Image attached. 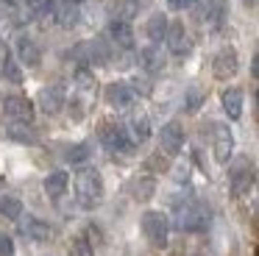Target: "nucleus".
Returning <instances> with one entry per match:
<instances>
[{
  "instance_id": "5",
  "label": "nucleus",
  "mask_w": 259,
  "mask_h": 256,
  "mask_svg": "<svg viewBox=\"0 0 259 256\" xmlns=\"http://www.w3.org/2000/svg\"><path fill=\"white\" fill-rule=\"evenodd\" d=\"M253 178H256V167L248 156H240L234 164L229 167V181H231V192L242 195L253 187Z\"/></svg>"
},
{
  "instance_id": "19",
  "label": "nucleus",
  "mask_w": 259,
  "mask_h": 256,
  "mask_svg": "<svg viewBox=\"0 0 259 256\" xmlns=\"http://www.w3.org/2000/svg\"><path fill=\"white\" fill-rule=\"evenodd\" d=\"M167 17L162 14V11H156V14H151L148 17V25H145V33H148V39H151L153 45H159L164 36H167Z\"/></svg>"
},
{
  "instance_id": "13",
  "label": "nucleus",
  "mask_w": 259,
  "mask_h": 256,
  "mask_svg": "<svg viewBox=\"0 0 259 256\" xmlns=\"http://www.w3.org/2000/svg\"><path fill=\"white\" fill-rule=\"evenodd\" d=\"M64 106V89L56 87V83H51V87L39 89V109L45 111V114H59Z\"/></svg>"
},
{
  "instance_id": "18",
  "label": "nucleus",
  "mask_w": 259,
  "mask_h": 256,
  "mask_svg": "<svg viewBox=\"0 0 259 256\" xmlns=\"http://www.w3.org/2000/svg\"><path fill=\"white\" fill-rule=\"evenodd\" d=\"M140 64L145 67V72H162L164 70V53L156 45H148L140 50Z\"/></svg>"
},
{
  "instance_id": "27",
  "label": "nucleus",
  "mask_w": 259,
  "mask_h": 256,
  "mask_svg": "<svg viewBox=\"0 0 259 256\" xmlns=\"http://www.w3.org/2000/svg\"><path fill=\"white\" fill-rule=\"evenodd\" d=\"M209 20L214 22V28L223 25V20H226V0H214L212 9H209Z\"/></svg>"
},
{
  "instance_id": "22",
  "label": "nucleus",
  "mask_w": 259,
  "mask_h": 256,
  "mask_svg": "<svg viewBox=\"0 0 259 256\" xmlns=\"http://www.w3.org/2000/svg\"><path fill=\"white\" fill-rule=\"evenodd\" d=\"M6 137L12 139V142H20V145H34V131H31V125H25V122H9L6 125Z\"/></svg>"
},
{
  "instance_id": "11",
  "label": "nucleus",
  "mask_w": 259,
  "mask_h": 256,
  "mask_svg": "<svg viewBox=\"0 0 259 256\" xmlns=\"http://www.w3.org/2000/svg\"><path fill=\"white\" fill-rule=\"evenodd\" d=\"M14 50H17V61L25 64V67H36L42 61V50H39V45H36L31 36H17Z\"/></svg>"
},
{
  "instance_id": "28",
  "label": "nucleus",
  "mask_w": 259,
  "mask_h": 256,
  "mask_svg": "<svg viewBox=\"0 0 259 256\" xmlns=\"http://www.w3.org/2000/svg\"><path fill=\"white\" fill-rule=\"evenodd\" d=\"M70 253L73 256H92V248H90V242H87V234L84 237H75L73 242H70Z\"/></svg>"
},
{
  "instance_id": "1",
  "label": "nucleus",
  "mask_w": 259,
  "mask_h": 256,
  "mask_svg": "<svg viewBox=\"0 0 259 256\" xmlns=\"http://www.w3.org/2000/svg\"><path fill=\"white\" fill-rule=\"evenodd\" d=\"M173 220H176V228H181V231H206L209 209L201 203V200H195V198L176 200Z\"/></svg>"
},
{
  "instance_id": "33",
  "label": "nucleus",
  "mask_w": 259,
  "mask_h": 256,
  "mask_svg": "<svg viewBox=\"0 0 259 256\" xmlns=\"http://www.w3.org/2000/svg\"><path fill=\"white\" fill-rule=\"evenodd\" d=\"M6 56H9V53H6V48L0 45V70H3V61H6Z\"/></svg>"
},
{
  "instance_id": "32",
  "label": "nucleus",
  "mask_w": 259,
  "mask_h": 256,
  "mask_svg": "<svg viewBox=\"0 0 259 256\" xmlns=\"http://www.w3.org/2000/svg\"><path fill=\"white\" fill-rule=\"evenodd\" d=\"M251 75H253V78H259V53L253 56V61H251Z\"/></svg>"
},
{
  "instance_id": "8",
  "label": "nucleus",
  "mask_w": 259,
  "mask_h": 256,
  "mask_svg": "<svg viewBox=\"0 0 259 256\" xmlns=\"http://www.w3.org/2000/svg\"><path fill=\"white\" fill-rule=\"evenodd\" d=\"M212 72H214V78H220V81H226V78L234 75V72H237V53H234V48H220L218 53H214Z\"/></svg>"
},
{
  "instance_id": "2",
  "label": "nucleus",
  "mask_w": 259,
  "mask_h": 256,
  "mask_svg": "<svg viewBox=\"0 0 259 256\" xmlns=\"http://www.w3.org/2000/svg\"><path fill=\"white\" fill-rule=\"evenodd\" d=\"M103 198V178L95 167H81L75 173V200L84 209H95Z\"/></svg>"
},
{
  "instance_id": "16",
  "label": "nucleus",
  "mask_w": 259,
  "mask_h": 256,
  "mask_svg": "<svg viewBox=\"0 0 259 256\" xmlns=\"http://www.w3.org/2000/svg\"><path fill=\"white\" fill-rule=\"evenodd\" d=\"M167 45H170V50H173L176 56H184L187 50H190V39H187V31H184V25L181 22H173V25H167Z\"/></svg>"
},
{
  "instance_id": "31",
  "label": "nucleus",
  "mask_w": 259,
  "mask_h": 256,
  "mask_svg": "<svg viewBox=\"0 0 259 256\" xmlns=\"http://www.w3.org/2000/svg\"><path fill=\"white\" fill-rule=\"evenodd\" d=\"M164 3H167V9H173V11H184V9L192 6V0H164Z\"/></svg>"
},
{
  "instance_id": "9",
  "label": "nucleus",
  "mask_w": 259,
  "mask_h": 256,
  "mask_svg": "<svg viewBox=\"0 0 259 256\" xmlns=\"http://www.w3.org/2000/svg\"><path fill=\"white\" fill-rule=\"evenodd\" d=\"M51 14H53V20H56L62 28H73L75 22H78L81 9H78L75 0H53V3H51Z\"/></svg>"
},
{
  "instance_id": "23",
  "label": "nucleus",
  "mask_w": 259,
  "mask_h": 256,
  "mask_svg": "<svg viewBox=\"0 0 259 256\" xmlns=\"http://www.w3.org/2000/svg\"><path fill=\"white\" fill-rule=\"evenodd\" d=\"M153 189H156V181L151 176H140L131 181V198L134 200H151Z\"/></svg>"
},
{
  "instance_id": "29",
  "label": "nucleus",
  "mask_w": 259,
  "mask_h": 256,
  "mask_svg": "<svg viewBox=\"0 0 259 256\" xmlns=\"http://www.w3.org/2000/svg\"><path fill=\"white\" fill-rule=\"evenodd\" d=\"M201 103H203V92L198 87H190V89H187V103H184L187 111H195Z\"/></svg>"
},
{
  "instance_id": "20",
  "label": "nucleus",
  "mask_w": 259,
  "mask_h": 256,
  "mask_svg": "<svg viewBox=\"0 0 259 256\" xmlns=\"http://www.w3.org/2000/svg\"><path fill=\"white\" fill-rule=\"evenodd\" d=\"M67 187H70V176L64 170H56L45 178V192H48V198H53V200L62 198V195L67 192Z\"/></svg>"
},
{
  "instance_id": "7",
  "label": "nucleus",
  "mask_w": 259,
  "mask_h": 256,
  "mask_svg": "<svg viewBox=\"0 0 259 256\" xmlns=\"http://www.w3.org/2000/svg\"><path fill=\"white\" fill-rule=\"evenodd\" d=\"M159 145H162L164 153L176 156L181 148H184V128H181L179 122H167V125H162V131H159Z\"/></svg>"
},
{
  "instance_id": "17",
  "label": "nucleus",
  "mask_w": 259,
  "mask_h": 256,
  "mask_svg": "<svg viewBox=\"0 0 259 256\" xmlns=\"http://www.w3.org/2000/svg\"><path fill=\"white\" fill-rule=\"evenodd\" d=\"M220 100H223V109H226V114H229V120H240L242 117V89L229 87L220 95Z\"/></svg>"
},
{
  "instance_id": "35",
  "label": "nucleus",
  "mask_w": 259,
  "mask_h": 256,
  "mask_svg": "<svg viewBox=\"0 0 259 256\" xmlns=\"http://www.w3.org/2000/svg\"><path fill=\"white\" fill-rule=\"evenodd\" d=\"M245 3H248V6H256V3H259V0H245Z\"/></svg>"
},
{
  "instance_id": "26",
  "label": "nucleus",
  "mask_w": 259,
  "mask_h": 256,
  "mask_svg": "<svg viewBox=\"0 0 259 256\" xmlns=\"http://www.w3.org/2000/svg\"><path fill=\"white\" fill-rule=\"evenodd\" d=\"M87 159H90V145H87V142L67 148V161H70V164H81V161H87Z\"/></svg>"
},
{
  "instance_id": "14",
  "label": "nucleus",
  "mask_w": 259,
  "mask_h": 256,
  "mask_svg": "<svg viewBox=\"0 0 259 256\" xmlns=\"http://www.w3.org/2000/svg\"><path fill=\"white\" fill-rule=\"evenodd\" d=\"M231 150H234V137H231L229 125H214V159L229 161Z\"/></svg>"
},
{
  "instance_id": "15",
  "label": "nucleus",
  "mask_w": 259,
  "mask_h": 256,
  "mask_svg": "<svg viewBox=\"0 0 259 256\" xmlns=\"http://www.w3.org/2000/svg\"><path fill=\"white\" fill-rule=\"evenodd\" d=\"M109 39L117 48H134V31L128 20H112L109 22Z\"/></svg>"
},
{
  "instance_id": "34",
  "label": "nucleus",
  "mask_w": 259,
  "mask_h": 256,
  "mask_svg": "<svg viewBox=\"0 0 259 256\" xmlns=\"http://www.w3.org/2000/svg\"><path fill=\"white\" fill-rule=\"evenodd\" d=\"M3 3H9V6H20L23 0H3Z\"/></svg>"
},
{
  "instance_id": "24",
  "label": "nucleus",
  "mask_w": 259,
  "mask_h": 256,
  "mask_svg": "<svg viewBox=\"0 0 259 256\" xmlns=\"http://www.w3.org/2000/svg\"><path fill=\"white\" fill-rule=\"evenodd\" d=\"M0 215L9 217V220H20L23 217V200L14 198V195H3L0 198Z\"/></svg>"
},
{
  "instance_id": "21",
  "label": "nucleus",
  "mask_w": 259,
  "mask_h": 256,
  "mask_svg": "<svg viewBox=\"0 0 259 256\" xmlns=\"http://www.w3.org/2000/svg\"><path fill=\"white\" fill-rule=\"evenodd\" d=\"M128 134L134 142H148V137H151V120L145 114H134L128 122Z\"/></svg>"
},
{
  "instance_id": "6",
  "label": "nucleus",
  "mask_w": 259,
  "mask_h": 256,
  "mask_svg": "<svg viewBox=\"0 0 259 256\" xmlns=\"http://www.w3.org/2000/svg\"><path fill=\"white\" fill-rule=\"evenodd\" d=\"M3 111H6L14 122L31 125V120H34V106H31V100L23 98V95H9V98L3 100Z\"/></svg>"
},
{
  "instance_id": "36",
  "label": "nucleus",
  "mask_w": 259,
  "mask_h": 256,
  "mask_svg": "<svg viewBox=\"0 0 259 256\" xmlns=\"http://www.w3.org/2000/svg\"><path fill=\"white\" fill-rule=\"evenodd\" d=\"M256 256H259V253H256Z\"/></svg>"
},
{
  "instance_id": "25",
  "label": "nucleus",
  "mask_w": 259,
  "mask_h": 256,
  "mask_svg": "<svg viewBox=\"0 0 259 256\" xmlns=\"http://www.w3.org/2000/svg\"><path fill=\"white\" fill-rule=\"evenodd\" d=\"M3 75H6V81H12V83H20L23 81V70H20V61L17 59H12V56H6V61H3Z\"/></svg>"
},
{
  "instance_id": "12",
  "label": "nucleus",
  "mask_w": 259,
  "mask_h": 256,
  "mask_svg": "<svg viewBox=\"0 0 259 256\" xmlns=\"http://www.w3.org/2000/svg\"><path fill=\"white\" fill-rule=\"evenodd\" d=\"M20 231H23L28 239H34V242L51 239V226H48L45 220H39V217H31V215L20 217Z\"/></svg>"
},
{
  "instance_id": "10",
  "label": "nucleus",
  "mask_w": 259,
  "mask_h": 256,
  "mask_svg": "<svg viewBox=\"0 0 259 256\" xmlns=\"http://www.w3.org/2000/svg\"><path fill=\"white\" fill-rule=\"evenodd\" d=\"M134 98H137V92H134L131 83L114 81V83L106 87V100L114 106V109H131V106H134Z\"/></svg>"
},
{
  "instance_id": "30",
  "label": "nucleus",
  "mask_w": 259,
  "mask_h": 256,
  "mask_svg": "<svg viewBox=\"0 0 259 256\" xmlns=\"http://www.w3.org/2000/svg\"><path fill=\"white\" fill-rule=\"evenodd\" d=\"M0 256H14V242L6 234H0Z\"/></svg>"
},
{
  "instance_id": "3",
  "label": "nucleus",
  "mask_w": 259,
  "mask_h": 256,
  "mask_svg": "<svg viewBox=\"0 0 259 256\" xmlns=\"http://www.w3.org/2000/svg\"><path fill=\"white\" fill-rule=\"evenodd\" d=\"M142 231H145V239L153 248H164L170 239V220L162 211H145L142 215Z\"/></svg>"
},
{
  "instance_id": "4",
  "label": "nucleus",
  "mask_w": 259,
  "mask_h": 256,
  "mask_svg": "<svg viewBox=\"0 0 259 256\" xmlns=\"http://www.w3.org/2000/svg\"><path fill=\"white\" fill-rule=\"evenodd\" d=\"M101 139H103V148L112 150V153H117V156H128V153H134V148H137V142L131 139L128 128L114 125V122L112 125H103Z\"/></svg>"
}]
</instances>
